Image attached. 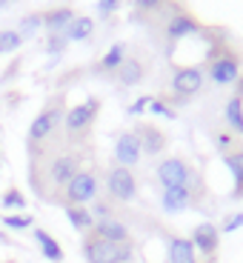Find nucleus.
<instances>
[{
	"label": "nucleus",
	"instance_id": "1",
	"mask_svg": "<svg viewBox=\"0 0 243 263\" xmlns=\"http://www.w3.org/2000/svg\"><path fill=\"white\" fill-rule=\"evenodd\" d=\"M80 172V155L78 152H58V155H34L32 169H29V180H32L34 192L46 200H60L63 189L69 180Z\"/></svg>",
	"mask_w": 243,
	"mask_h": 263
},
{
	"label": "nucleus",
	"instance_id": "2",
	"mask_svg": "<svg viewBox=\"0 0 243 263\" xmlns=\"http://www.w3.org/2000/svg\"><path fill=\"white\" fill-rule=\"evenodd\" d=\"M98 192H100V178L95 169H80L69 186L63 189L60 195V203L63 206H89L98 200Z\"/></svg>",
	"mask_w": 243,
	"mask_h": 263
},
{
	"label": "nucleus",
	"instance_id": "3",
	"mask_svg": "<svg viewBox=\"0 0 243 263\" xmlns=\"http://www.w3.org/2000/svg\"><path fill=\"white\" fill-rule=\"evenodd\" d=\"M83 257L86 263H132L135 249L132 243H109L95 235L83 237Z\"/></svg>",
	"mask_w": 243,
	"mask_h": 263
},
{
	"label": "nucleus",
	"instance_id": "4",
	"mask_svg": "<svg viewBox=\"0 0 243 263\" xmlns=\"http://www.w3.org/2000/svg\"><path fill=\"white\" fill-rule=\"evenodd\" d=\"M60 123H63V109H60V106L43 109V112L32 120V126H29V152L43 149V146L52 140L54 132L60 129Z\"/></svg>",
	"mask_w": 243,
	"mask_h": 263
},
{
	"label": "nucleus",
	"instance_id": "5",
	"mask_svg": "<svg viewBox=\"0 0 243 263\" xmlns=\"http://www.w3.org/2000/svg\"><path fill=\"white\" fill-rule=\"evenodd\" d=\"M98 109H100V103L95 98H89L86 103H78V106H72L69 112L63 115V129H66V138H83L86 132L92 129V123H95V118H98Z\"/></svg>",
	"mask_w": 243,
	"mask_h": 263
},
{
	"label": "nucleus",
	"instance_id": "6",
	"mask_svg": "<svg viewBox=\"0 0 243 263\" xmlns=\"http://www.w3.org/2000/svg\"><path fill=\"white\" fill-rule=\"evenodd\" d=\"M158 183L163 189H180V186H195V172L183 158H166L158 163Z\"/></svg>",
	"mask_w": 243,
	"mask_h": 263
},
{
	"label": "nucleus",
	"instance_id": "7",
	"mask_svg": "<svg viewBox=\"0 0 243 263\" xmlns=\"http://www.w3.org/2000/svg\"><path fill=\"white\" fill-rule=\"evenodd\" d=\"M106 192H109V197L118 200V203H129V200H135V197H138V180H135V172L115 163L112 169L106 172Z\"/></svg>",
	"mask_w": 243,
	"mask_h": 263
},
{
	"label": "nucleus",
	"instance_id": "8",
	"mask_svg": "<svg viewBox=\"0 0 243 263\" xmlns=\"http://www.w3.org/2000/svg\"><path fill=\"white\" fill-rule=\"evenodd\" d=\"M200 89H203V72L197 66H180V69H175V74H172V92L180 98V103L195 98Z\"/></svg>",
	"mask_w": 243,
	"mask_h": 263
},
{
	"label": "nucleus",
	"instance_id": "9",
	"mask_svg": "<svg viewBox=\"0 0 243 263\" xmlns=\"http://www.w3.org/2000/svg\"><path fill=\"white\" fill-rule=\"evenodd\" d=\"M209 78L215 86H232L237 78H240V58L232 52L217 54L209 66Z\"/></svg>",
	"mask_w": 243,
	"mask_h": 263
},
{
	"label": "nucleus",
	"instance_id": "10",
	"mask_svg": "<svg viewBox=\"0 0 243 263\" xmlns=\"http://www.w3.org/2000/svg\"><path fill=\"white\" fill-rule=\"evenodd\" d=\"M140 158H143V149H140L138 132H123V135H118V140H115V160H118V166L132 169V166L140 163Z\"/></svg>",
	"mask_w": 243,
	"mask_h": 263
},
{
	"label": "nucleus",
	"instance_id": "11",
	"mask_svg": "<svg viewBox=\"0 0 243 263\" xmlns=\"http://www.w3.org/2000/svg\"><path fill=\"white\" fill-rule=\"evenodd\" d=\"M89 235L100 237V240H109V243H132V232L129 226L120 220V217H103V220H95V229Z\"/></svg>",
	"mask_w": 243,
	"mask_h": 263
},
{
	"label": "nucleus",
	"instance_id": "12",
	"mask_svg": "<svg viewBox=\"0 0 243 263\" xmlns=\"http://www.w3.org/2000/svg\"><path fill=\"white\" fill-rule=\"evenodd\" d=\"M189 240L195 246V252H200L203 257H215L217 246H220V229L215 223H197Z\"/></svg>",
	"mask_w": 243,
	"mask_h": 263
},
{
	"label": "nucleus",
	"instance_id": "13",
	"mask_svg": "<svg viewBox=\"0 0 243 263\" xmlns=\"http://www.w3.org/2000/svg\"><path fill=\"white\" fill-rule=\"evenodd\" d=\"M192 203H195V189H192V186L163 189V197H160V206H163L166 215H180V212H186Z\"/></svg>",
	"mask_w": 243,
	"mask_h": 263
},
{
	"label": "nucleus",
	"instance_id": "14",
	"mask_svg": "<svg viewBox=\"0 0 243 263\" xmlns=\"http://www.w3.org/2000/svg\"><path fill=\"white\" fill-rule=\"evenodd\" d=\"M197 32H200V23H197L192 14H186V12L172 14L169 26H166V34H169V40H183V37H189V34H197Z\"/></svg>",
	"mask_w": 243,
	"mask_h": 263
},
{
	"label": "nucleus",
	"instance_id": "15",
	"mask_svg": "<svg viewBox=\"0 0 243 263\" xmlns=\"http://www.w3.org/2000/svg\"><path fill=\"white\" fill-rule=\"evenodd\" d=\"M166 252H169V263H197V252L189 237H180V235L169 237Z\"/></svg>",
	"mask_w": 243,
	"mask_h": 263
},
{
	"label": "nucleus",
	"instance_id": "16",
	"mask_svg": "<svg viewBox=\"0 0 243 263\" xmlns=\"http://www.w3.org/2000/svg\"><path fill=\"white\" fill-rule=\"evenodd\" d=\"M74 17H78V14H74L72 9L60 6V9H52V12L43 14V26L49 29V34H66V29L72 26Z\"/></svg>",
	"mask_w": 243,
	"mask_h": 263
},
{
	"label": "nucleus",
	"instance_id": "17",
	"mask_svg": "<svg viewBox=\"0 0 243 263\" xmlns=\"http://www.w3.org/2000/svg\"><path fill=\"white\" fill-rule=\"evenodd\" d=\"M138 138H140V149H143V155H158V152H163L166 146V135L160 129H155V126H138Z\"/></svg>",
	"mask_w": 243,
	"mask_h": 263
},
{
	"label": "nucleus",
	"instance_id": "18",
	"mask_svg": "<svg viewBox=\"0 0 243 263\" xmlns=\"http://www.w3.org/2000/svg\"><path fill=\"white\" fill-rule=\"evenodd\" d=\"M143 74H146V66H143V60H138V58H126L123 63H120V69H118V80L123 86L140 83Z\"/></svg>",
	"mask_w": 243,
	"mask_h": 263
},
{
	"label": "nucleus",
	"instance_id": "19",
	"mask_svg": "<svg viewBox=\"0 0 243 263\" xmlns=\"http://www.w3.org/2000/svg\"><path fill=\"white\" fill-rule=\"evenodd\" d=\"M66 217H69V223L74 226L78 232H89L95 229V215L89 212V206H66Z\"/></svg>",
	"mask_w": 243,
	"mask_h": 263
},
{
	"label": "nucleus",
	"instance_id": "20",
	"mask_svg": "<svg viewBox=\"0 0 243 263\" xmlns=\"http://www.w3.org/2000/svg\"><path fill=\"white\" fill-rule=\"evenodd\" d=\"M223 120H226V126H229L235 135H243V100L240 98H235V95H232V98L226 100Z\"/></svg>",
	"mask_w": 243,
	"mask_h": 263
},
{
	"label": "nucleus",
	"instance_id": "21",
	"mask_svg": "<svg viewBox=\"0 0 243 263\" xmlns=\"http://www.w3.org/2000/svg\"><path fill=\"white\" fill-rule=\"evenodd\" d=\"M223 163L226 169L232 172V178H235V197H243V149H235L229 155H223Z\"/></svg>",
	"mask_w": 243,
	"mask_h": 263
},
{
	"label": "nucleus",
	"instance_id": "22",
	"mask_svg": "<svg viewBox=\"0 0 243 263\" xmlns=\"http://www.w3.org/2000/svg\"><path fill=\"white\" fill-rule=\"evenodd\" d=\"M34 240H38V246H40V252H43V257H46V260H52V263L63 260V249H60V243L54 240L52 235H49V232L34 229Z\"/></svg>",
	"mask_w": 243,
	"mask_h": 263
},
{
	"label": "nucleus",
	"instance_id": "23",
	"mask_svg": "<svg viewBox=\"0 0 243 263\" xmlns=\"http://www.w3.org/2000/svg\"><path fill=\"white\" fill-rule=\"evenodd\" d=\"M92 32H95V20L80 14V17L72 20V26L66 29V37L69 40H86V37H92Z\"/></svg>",
	"mask_w": 243,
	"mask_h": 263
},
{
	"label": "nucleus",
	"instance_id": "24",
	"mask_svg": "<svg viewBox=\"0 0 243 263\" xmlns=\"http://www.w3.org/2000/svg\"><path fill=\"white\" fill-rule=\"evenodd\" d=\"M123 60H126L123 46H120V43H115V46L103 54V60H100V72H118Z\"/></svg>",
	"mask_w": 243,
	"mask_h": 263
},
{
	"label": "nucleus",
	"instance_id": "25",
	"mask_svg": "<svg viewBox=\"0 0 243 263\" xmlns=\"http://www.w3.org/2000/svg\"><path fill=\"white\" fill-rule=\"evenodd\" d=\"M23 46V37L17 34V29H0V54L17 52Z\"/></svg>",
	"mask_w": 243,
	"mask_h": 263
},
{
	"label": "nucleus",
	"instance_id": "26",
	"mask_svg": "<svg viewBox=\"0 0 243 263\" xmlns=\"http://www.w3.org/2000/svg\"><path fill=\"white\" fill-rule=\"evenodd\" d=\"M43 26V14H26V17L20 20V29H17V34L23 40L26 37H32L34 32H38V29Z\"/></svg>",
	"mask_w": 243,
	"mask_h": 263
},
{
	"label": "nucleus",
	"instance_id": "27",
	"mask_svg": "<svg viewBox=\"0 0 243 263\" xmlns=\"http://www.w3.org/2000/svg\"><path fill=\"white\" fill-rule=\"evenodd\" d=\"M32 215H6L3 217V226L6 229H14V232H23V229H32Z\"/></svg>",
	"mask_w": 243,
	"mask_h": 263
},
{
	"label": "nucleus",
	"instance_id": "28",
	"mask_svg": "<svg viewBox=\"0 0 243 263\" xmlns=\"http://www.w3.org/2000/svg\"><path fill=\"white\" fill-rule=\"evenodd\" d=\"M0 203H3V209H26V197L20 195V189H9L0 197Z\"/></svg>",
	"mask_w": 243,
	"mask_h": 263
},
{
	"label": "nucleus",
	"instance_id": "29",
	"mask_svg": "<svg viewBox=\"0 0 243 263\" xmlns=\"http://www.w3.org/2000/svg\"><path fill=\"white\" fill-rule=\"evenodd\" d=\"M66 43H69V37H66V34H49L46 52H49V54H60V52L66 49Z\"/></svg>",
	"mask_w": 243,
	"mask_h": 263
},
{
	"label": "nucleus",
	"instance_id": "30",
	"mask_svg": "<svg viewBox=\"0 0 243 263\" xmlns=\"http://www.w3.org/2000/svg\"><path fill=\"white\" fill-rule=\"evenodd\" d=\"M215 146L223 152V155H229V152H235V138H232L229 132H217V135H215Z\"/></svg>",
	"mask_w": 243,
	"mask_h": 263
},
{
	"label": "nucleus",
	"instance_id": "31",
	"mask_svg": "<svg viewBox=\"0 0 243 263\" xmlns=\"http://www.w3.org/2000/svg\"><path fill=\"white\" fill-rule=\"evenodd\" d=\"M243 226V212H235V215H229L223 220V226H220V232H226V235H229V232H237Z\"/></svg>",
	"mask_w": 243,
	"mask_h": 263
},
{
	"label": "nucleus",
	"instance_id": "32",
	"mask_svg": "<svg viewBox=\"0 0 243 263\" xmlns=\"http://www.w3.org/2000/svg\"><path fill=\"white\" fill-rule=\"evenodd\" d=\"M149 112H152V115H160V118H166V120H175V112H172L163 100H152V103H149Z\"/></svg>",
	"mask_w": 243,
	"mask_h": 263
},
{
	"label": "nucleus",
	"instance_id": "33",
	"mask_svg": "<svg viewBox=\"0 0 243 263\" xmlns=\"http://www.w3.org/2000/svg\"><path fill=\"white\" fill-rule=\"evenodd\" d=\"M95 215V220H103V217H112V206L106 203V200H95L92 209H89Z\"/></svg>",
	"mask_w": 243,
	"mask_h": 263
},
{
	"label": "nucleus",
	"instance_id": "34",
	"mask_svg": "<svg viewBox=\"0 0 243 263\" xmlns=\"http://www.w3.org/2000/svg\"><path fill=\"white\" fill-rule=\"evenodd\" d=\"M166 6V0H135V9L138 12H158Z\"/></svg>",
	"mask_w": 243,
	"mask_h": 263
},
{
	"label": "nucleus",
	"instance_id": "35",
	"mask_svg": "<svg viewBox=\"0 0 243 263\" xmlns=\"http://www.w3.org/2000/svg\"><path fill=\"white\" fill-rule=\"evenodd\" d=\"M120 0H98V14L100 17H109L112 12H118Z\"/></svg>",
	"mask_w": 243,
	"mask_h": 263
},
{
	"label": "nucleus",
	"instance_id": "36",
	"mask_svg": "<svg viewBox=\"0 0 243 263\" xmlns=\"http://www.w3.org/2000/svg\"><path fill=\"white\" fill-rule=\"evenodd\" d=\"M149 103H152V98H138L135 103L129 106V115H140V112H146V109H149Z\"/></svg>",
	"mask_w": 243,
	"mask_h": 263
},
{
	"label": "nucleus",
	"instance_id": "37",
	"mask_svg": "<svg viewBox=\"0 0 243 263\" xmlns=\"http://www.w3.org/2000/svg\"><path fill=\"white\" fill-rule=\"evenodd\" d=\"M235 83H237V92H235V98H240V100H243V78H237Z\"/></svg>",
	"mask_w": 243,
	"mask_h": 263
},
{
	"label": "nucleus",
	"instance_id": "38",
	"mask_svg": "<svg viewBox=\"0 0 243 263\" xmlns=\"http://www.w3.org/2000/svg\"><path fill=\"white\" fill-rule=\"evenodd\" d=\"M0 243H9V237L3 235V232H0Z\"/></svg>",
	"mask_w": 243,
	"mask_h": 263
},
{
	"label": "nucleus",
	"instance_id": "39",
	"mask_svg": "<svg viewBox=\"0 0 243 263\" xmlns=\"http://www.w3.org/2000/svg\"><path fill=\"white\" fill-rule=\"evenodd\" d=\"M9 6V0H0V9H6Z\"/></svg>",
	"mask_w": 243,
	"mask_h": 263
},
{
	"label": "nucleus",
	"instance_id": "40",
	"mask_svg": "<svg viewBox=\"0 0 243 263\" xmlns=\"http://www.w3.org/2000/svg\"><path fill=\"white\" fill-rule=\"evenodd\" d=\"M9 3H14V0H9Z\"/></svg>",
	"mask_w": 243,
	"mask_h": 263
}]
</instances>
